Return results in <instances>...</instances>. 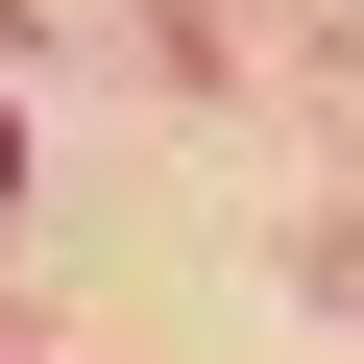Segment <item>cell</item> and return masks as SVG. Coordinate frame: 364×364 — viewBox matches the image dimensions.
I'll return each mask as SVG.
<instances>
[{"mask_svg":"<svg viewBox=\"0 0 364 364\" xmlns=\"http://www.w3.org/2000/svg\"><path fill=\"white\" fill-rule=\"evenodd\" d=\"M0 170H25V122H0Z\"/></svg>","mask_w":364,"mask_h":364,"instance_id":"1","label":"cell"}]
</instances>
